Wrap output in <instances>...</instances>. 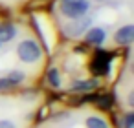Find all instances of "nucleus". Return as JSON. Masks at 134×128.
I'll return each instance as SVG.
<instances>
[{
  "label": "nucleus",
  "mask_w": 134,
  "mask_h": 128,
  "mask_svg": "<svg viewBox=\"0 0 134 128\" xmlns=\"http://www.w3.org/2000/svg\"><path fill=\"white\" fill-rule=\"evenodd\" d=\"M94 102L99 106V108H110L112 106V97L110 95H96V99H94Z\"/></svg>",
  "instance_id": "9b49d317"
},
{
  "label": "nucleus",
  "mask_w": 134,
  "mask_h": 128,
  "mask_svg": "<svg viewBox=\"0 0 134 128\" xmlns=\"http://www.w3.org/2000/svg\"><path fill=\"white\" fill-rule=\"evenodd\" d=\"M96 86H97L96 81L85 79V81H74L72 86H70V90H72V92H90V90H94Z\"/></svg>",
  "instance_id": "6e6552de"
},
{
  "label": "nucleus",
  "mask_w": 134,
  "mask_h": 128,
  "mask_svg": "<svg viewBox=\"0 0 134 128\" xmlns=\"http://www.w3.org/2000/svg\"><path fill=\"white\" fill-rule=\"evenodd\" d=\"M46 81H48L50 86H53V88H61V84H63V79H61V73H59L57 68H50V70L46 71Z\"/></svg>",
  "instance_id": "1a4fd4ad"
},
{
  "label": "nucleus",
  "mask_w": 134,
  "mask_h": 128,
  "mask_svg": "<svg viewBox=\"0 0 134 128\" xmlns=\"http://www.w3.org/2000/svg\"><path fill=\"white\" fill-rule=\"evenodd\" d=\"M11 88H15V84H13L8 77H2V79H0V92H8V90H11Z\"/></svg>",
  "instance_id": "4468645a"
},
{
  "label": "nucleus",
  "mask_w": 134,
  "mask_h": 128,
  "mask_svg": "<svg viewBox=\"0 0 134 128\" xmlns=\"http://www.w3.org/2000/svg\"><path fill=\"white\" fill-rule=\"evenodd\" d=\"M132 97H134V93L130 92V93H129V104H134V99H132Z\"/></svg>",
  "instance_id": "dca6fc26"
},
{
  "label": "nucleus",
  "mask_w": 134,
  "mask_h": 128,
  "mask_svg": "<svg viewBox=\"0 0 134 128\" xmlns=\"http://www.w3.org/2000/svg\"><path fill=\"white\" fill-rule=\"evenodd\" d=\"M0 128H17V123L11 119H0Z\"/></svg>",
  "instance_id": "2eb2a0df"
},
{
  "label": "nucleus",
  "mask_w": 134,
  "mask_h": 128,
  "mask_svg": "<svg viewBox=\"0 0 134 128\" xmlns=\"http://www.w3.org/2000/svg\"><path fill=\"white\" fill-rule=\"evenodd\" d=\"M61 2H81V0H61Z\"/></svg>",
  "instance_id": "f3484780"
},
{
  "label": "nucleus",
  "mask_w": 134,
  "mask_h": 128,
  "mask_svg": "<svg viewBox=\"0 0 134 128\" xmlns=\"http://www.w3.org/2000/svg\"><path fill=\"white\" fill-rule=\"evenodd\" d=\"M17 57H19V60L24 62V64H35V62L41 60L42 50H41V46L37 44V40H33V39H24V40H20L19 46H17Z\"/></svg>",
  "instance_id": "f257e3e1"
},
{
  "label": "nucleus",
  "mask_w": 134,
  "mask_h": 128,
  "mask_svg": "<svg viewBox=\"0 0 134 128\" xmlns=\"http://www.w3.org/2000/svg\"><path fill=\"white\" fill-rule=\"evenodd\" d=\"M121 128H134V112H129L121 117Z\"/></svg>",
  "instance_id": "ddd939ff"
},
{
  "label": "nucleus",
  "mask_w": 134,
  "mask_h": 128,
  "mask_svg": "<svg viewBox=\"0 0 134 128\" xmlns=\"http://www.w3.org/2000/svg\"><path fill=\"white\" fill-rule=\"evenodd\" d=\"M94 2H105V0H94Z\"/></svg>",
  "instance_id": "a211bd4d"
},
{
  "label": "nucleus",
  "mask_w": 134,
  "mask_h": 128,
  "mask_svg": "<svg viewBox=\"0 0 134 128\" xmlns=\"http://www.w3.org/2000/svg\"><path fill=\"white\" fill-rule=\"evenodd\" d=\"M114 42L118 46H130L134 42V26L132 24H125L121 26L116 33H114Z\"/></svg>",
  "instance_id": "20e7f679"
},
{
  "label": "nucleus",
  "mask_w": 134,
  "mask_h": 128,
  "mask_svg": "<svg viewBox=\"0 0 134 128\" xmlns=\"http://www.w3.org/2000/svg\"><path fill=\"white\" fill-rule=\"evenodd\" d=\"M8 79H9V81L17 86V84H20V82L26 79V73H24V71H20V70H13V71H9Z\"/></svg>",
  "instance_id": "f8f14e48"
},
{
  "label": "nucleus",
  "mask_w": 134,
  "mask_h": 128,
  "mask_svg": "<svg viewBox=\"0 0 134 128\" xmlns=\"http://www.w3.org/2000/svg\"><path fill=\"white\" fill-rule=\"evenodd\" d=\"M83 35H85V42L90 46H101L107 40V31L103 28H88Z\"/></svg>",
  "instance_id": "423d86ee"
},
{
  "label": "nucleus",
  "mask_w": 134,
  "mask_h": 128,
  "mask_svg": "<svg viewBox=\"0 0 134 128\" xmlns=\"http://www.w3.org/2000/svg\"><path fill=\"white\" fill-rule=\"evenodd\" d=\"M0 46H2V44H0Z\"/></svg>",
  "instance_id": "6ab92c4d"
},
{
  "label": "nucleus",
  "mask_w": 134,
  "mask_h": 128,
  "mask_svg": "<svg viewBox=\"0 0 134 128\" xmlns=\"http://www.w3.org/2000/svg\"><path fill=\"white\" fill-rule=\"evenodd\" d=\"M90 9V2L88 0H81V2H61V15L74 20V19H81L88 13Z\"/></svg>",
  "instance_id": "f03ea898"
},
{
  "label": "nucleus",
  "mask_w": 134,
  "mask_h": 128,
  "mask_svg": "<svg viewBox=\"0 0 134 128\" xmlns=\"http://www.w3.org/2000/svg\"><path fill=\"white\" fill-rule=\"evenodd\" d=\"M17 33H19V29L15 28V24H11V22H0V44L11 42L17 37Z\"/></svg>",
  "instance_id": "0eeeda50"
},
{
  "label": "nucleus",
  "mask_w": 134,
  "mask_h": 128,
  "mask_svg": "<svg viewBox=\"0 0 134 128\" xmlns=\"http://www.w3.org/2000/svg\"><path fill=\"white\" fill-rule=\"evenodd\" d=\"M108 66H110V53L99 50V51L96 53L94 62H92V70H94V73H96V75H105L107 70H108Z\"/></svg>",
  "instance_id": "39448f33"
},
{
  "label": "nucleus",
  "mask_w": 134,
  "mask_h": 128,
  "mask_svg": "<svg viewBox=\"0 0 134 128\" xmlns=\"http://www.w3.org/2000/svg\"><path fill=\"white\" fill-rule=\"evenodd\" d=\"M85 124H86V128H108V123H107L103 117H99V115H90V117H86Z\"/></svg>",
  "instance_id": "9d476101"
},
{
  "label": "nucleus",
  "mask_w": 134,
  "mask_h": 128,
  "mask_svg": "<svg viewBox=\"0 0 134 128\" xmlns=\"http://www.w3.org/2000/svg\"><path fill=\"white\" fill-rule=\"evenodd\" d=\"M90 24H92V19L90 17H81V19H74L72 22H68L66 26H64V33L68 35V37H72V39H75V37H79V35H83L88 28H90Z\"/></svg>",
  "instance_id": "7ed1b4c3"
}]
</instances>
